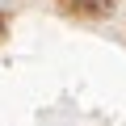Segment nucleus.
Segmentation results:
<instances>
[{"label": "nucleus", "instance_id": "nucleus-1", "mask_svg": "<svg viewBox=\"0 0 126 126\" xmlns=\"http://www.w3.org/2000/svg\"><path fill=\"white\" fill-rule=\"evenodd\" d=\"M0 25H4V17H0Z\"/></svg>", "mask_w": 126, "mask_h": 126}]
</instances>
